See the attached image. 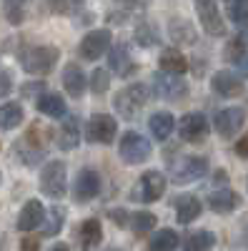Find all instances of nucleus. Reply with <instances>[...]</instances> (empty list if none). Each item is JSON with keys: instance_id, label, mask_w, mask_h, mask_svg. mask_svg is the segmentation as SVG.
Returning a JSON list of instances; mask_svg holds the SVG:
<instances>
[{"instance_id": "nucleus-1", "label": "nucleus", "mask_w": 248, "mask_h": 251, "mask_svg": "<svg viewBox=\"0 0 248 251\" xmlns=\"http://www.w3.org/2000/svg\"><path fill=\"white\" fill-rule=\"evenodd\" d=\"M58 55L60 53L55 46H25L18 53V63L30 75H45L55 68Z\"/></svg>"}, {"instance_id": "nucleus-2", "label": "nucleus", "mask_w": 248, "mask_h": 251, "mask_svg": "<svg viewBox=\"0 0 248 251\" xmlns=\"http://www.w3.org/2000/svg\"><path fill=\"white\" fill-rule=\"evenodd\" d=\"M118 156H120L123 163L138 166V163L148 161L153 156V143L146 136L135 133V131H126L118 141Z\"/></svg>"}, {"instance_id": "nucleus-3", "label": "nucleus", "mask_w": 248, "mask_h": 251, "mask_svg": "<svg viewBox=\"0 0 248 251\" xmlns=\"http://www.w3.org/2000/svg\"><path fill=\"white\" fill-rule=\"evenodd\" d=\"M68 188V166L66 161H48L40 171V191H43L48 199L58 201L66 196Z\"/></svg>"}, {"instance_id": "nucleus-4", "label": "nucleus", "mask_w": 248, "mask_h": 251, "mask_svg": "<svg viewBox=\"0 0 248 251\" xmlns=\"http://www.w3.org/2000/svg\"><path fill=\"white\" fill-rule=\"evenodd\" d=\"M165 186H168V181H165V176L160 171H156V169L143 171V176L131 188V199L140 201V203H153L165 194Z\"/></svg>"}, {"instance_id": "nucleus-5", "label": "nucleus", "mask_w": 248, "mask_h": 251, "mask_svg": "<svg viewBox=\"0 0 248 251\" xmlns=\"http://www.w3.org/2000/svg\"><path fill=\"white\" fill-rule=\"evenodd\" d=\"M153 93L158 98H165V100H180L191 93L188 83L180 73H168V71H158L153 73Z\"/></svg>"}, {"instance_id": "nucleus-6", "label": "nucleus", "mask_w": 248, "mask_h": 251, "mask_svg": "<svg viewBox=\"0 0 248 251\" xmlns=\"http://www.w3.org/2000/svg\"><path fill=\"white\" fill-rule=\"evenodd\" d=\"M118 136V121L108 113H95L88 118L86 123V138L90 143H103V146H111Z\"/></svg>"}, {"instance_id": "nucleus-7", "label": "nucleus", "mask_w": 248, "mask_h": 251, "mask_svg": "<svg viewBox=\"0 0 248 251\" xmlns=\"http://www.w3.org/2000/svg\"><path fill=\"white\" fill-rule=\"evenodd\" d=\"M208 133H211V123H208V118H205L203 113H198V111L185 113L178 121V136L185 143H203L205 138H208Z\"/></svg>"}, {"instance_id": "nucleus-8", "label": "nucleus", "mask_w": 248, "mask_h": 251, "mask_svg": "<svg viewBox=\"0 0 248 251\" xmlns=\"http://www.w3.org/2000/svg\"><path fill=\"white\" fill-rule=\"evenodd\" d=\"M243 126H246V111L241 106H228V108L218 111L216 113V121H213V128H216V133L223 141L238 136L243 131Z\"/></svg>"}, {"instance_id": "nucleus-9", "label": "nucleus", "mask_w": 248, "mask_h": 251, "mask_svg": "<svg viewBox=\"0 0 248 251\" xmlns=\"http://www.w3.org/2000/svg\"><path fill=\"white\" fill-rule=\"evenodd\" d=\"M196 15L201 20L203 30L213 35V38H223L225 35V23H223V15L218 10V3L216 0H196Z\"/></svg>"}, {"instance_id": "nucleus-10", "label": "nucleus", "mask_w": 248, "mask_h": 251, "mask_svg": "<svg viewBox=\"0 0 248 251\" xmlns=\"http://www.w3.org/2000/svg\"><path fill=\"white\" fill-rule=\"evenodd\" d=\"M111 40H113V35L106 28L90 30L88 35H83L80 46H78V53H80L83 60H98V58H103V55L111 50V46H113Z\"/></svg>"}, {"instance_id": "nucleus-11", "label": "nucleus", "mask_w": 248, "mask_h": 251, "mask_svg": "<svg viewBox=\"0 0 248 251\" xmlns=\"http://www.w3.org/2000/svg\"><path fill=\"white\" fill-rule=\"evenodd\" d=\"M205 174H208V158L191 153V156H185L176 163L173 181L176 183H193V181H201Z\"/></svg>"}, {"instance_id": "nucleus-12", "label": "nucleus", "mask_w": 248, "mask_h": 251, "mask_svg": "<svg viewBox=\"0 0 248 251\" xmlns=\"http://www.w3.org/2000/svg\"><path fill=\"white\" fill-rule=\"evenodd\" d=\"M100 194V174L95 169H80L73 181V199L78 203H88Z\"/></svg>"}, {"instance_id": "nucleus-13", "label": "nucleus", "mask_w": 248, "mask_h": 251, "mask_svg": "<svg viewBox=\"0 0 248 251\" xmlns=\"http://www.w3.org/2000/svg\"><path fill=\"white\" fill-rule=\"evenodd\" d=\"M45 214H48V208L38 199L25 201L23 208H20V214H18V221H15L18 231H35V228H40L45 221Z\"/></svg>"}, {"instance_id": "nucleus-14", "label": "nucleus", "mask_w": 248, "mask_h": 251, "mask_svg": "<svg viewBox=\"0 0 248 251\" xmlns=\"http://www.w3.org/2000/svg\"><path fill=\"white\" fill-rule=\"evenodd\" d=\"M241 203H243V199H241V194H236L233 188H216V191H211L208 194V208L213 214H233V211H238L241 208Z\"/></svg>"}, {"instance_id": "nucleus-15", "label": "nucleus", "mask_w": 248, "mask_h": 251, "mask_svg": "<svg viewBox=\"0 0 248 251\" xmlns=\"http://www.w3.org/2000/svg\"><path fill=\"white\" fill-rule=\"evenodd\" d=\"M211 88L221 98H236L243 93V78L233 71H218L211 78Z\"/></svg>"}, {"instance_id": "nucleus-16", "label": "nucleus", "mask_w": 248, "mask_h": 251, "mask_svg": "<svg viewBox=\"0 0 248 251\" xmlns=\"http://www.w3.org/2000/svg\"><path fill=\"white\" fill-rule=\"evenodd\" d=\"M80 136H83V131H80L78 116L66 113V116H63V123H60V131H58V149H60V151H73V149H78Z\"/></svg>"}, {"instance_id": "nucleus-17", "label": "nucleus", "mask_w": 248, "mask_h": 251, "mask_svg": "<svg viewBox=\"0 0 248 251\" xmlns=\"http://www.w3.org/2000/svg\"><path fill=\"white\" fill-rule=\"evenodd\" d=\"M60 78H63V88H66L68 96L83 98V93H86V88H88V75L83 73V68L78 66V63H68Z\"/></svg>"}, {"instance_id": "nucleus-18", "label": "nucleus", "mask_w": 248, "mask_h": 251, "mask_svg": "<svg viewBox=\"0 0 248 251\" xmlns=\"http://www.w3.org/2000/svg\"><path fill=\"white\" fill-rule=\"evenodd\" d=\"M35 108L38 113H43L48 118H55V121H63V116L68 113V106H66V98L60 96V93H40L38 100H35Z\"/></svg>"}, {"instance_id": "nucleus-19", "label": "nucleus", "mask_w": 248, "mask_h": 251, "mask_svg": "<svg viewBox=\"0 0 248 251\" xmlns=\"http://www.w3.org/2000/svg\"><path fill=\"white\" fill-rule=\"evenodd\" d=\"M108 68L120 73V75H131L135 73V63L131 58V48L126 43H118V46H111L108 50Z\"/></svg>"}, {"instance_id": "nucleus-20", "label": "nucleus", "mask_w": 248, "mask_h": 251, "mask_svg": "<svg viewBox=\"0 0 248 251\" xmlns=\"http://www.w3.org/2000/svg\"><path fill=\"white\" fill-rule=\"evenodd\" d=\"M168 38L173 40L176 46H193L198 40V30L193 28L191 20L185 18H173L168 23Z\"/></svg>"}, {"instance_id": "nucleus-21", "label": "nucleus", "mask_w": 248, "mask_h": 251, "mask_svg": "<svg viewBox=\"0 0 248 251\" xmlns=\"http://www.w3.org/2000/svg\"><path fill=\"white\" fill-rule=\"evenodd\" d=\"M201 199L196 194H180L176 199V221L178 224H193L201 216Z\"/></svg>"}, {"instance_id": "nucleus-22", "label": "nucleus", "mask_w": 248, "mask_h": 251, "mask_svg": "<svg viewBox=\"0 0 248 251\" xmlns=\"http://www.w3.org/2000/svg\"><path fill=\"white\" fill-rule=\"evenodd\" d=\"M158 66H160V71L185 75V71H188V58H185L183 50H178V48H163L160 55H158Z\"/></svg>"}, {"instance_id": "nucleus-23", "label": "nucleus", "mask_w": 248, "mask_h": 251, "mask_svg": "<svg viewBox=\"0 0 248 251\" xmlns=\"http://www.w3.org/2000/svg\"><path fill=\"white\" fill-rule=\"evenodd\" d=\"M75 234H78V244L83 249H95L103 241V226H100L98 219H86V221L78 226Z\"/></svg>"}, {"instance_id": "nucleus-24", "label": "nucleus", "mask_w": 248, "mask_h": 251, "mask_svg": "<svg viewBox=\"0 0 248 251\" xmlns=\"http://www.w3.org/2000/svg\"><path fill=\"white\" fill-rule=\"evenodd\" d=\"M148 128H151L153 138H158V141L163 143V141L171 138V133H173V128H176V118H173V113H168V111H156V113L151 116V121H148Z\"/></svg>"}, {"instance_id": "nucleus-25", "label": "nucleus", "mask_w": 248, "mask_h": 251, "mask_svg": "<svg viewBox=\"0 0 248 251\" xmlns=\"http://www.w3.org/2000/svg\"><path fill=\"white\" fill-rule=\"evenodd\" d=\"M23 116H25V111H23V106L20 103H3L0 106V131H13V128H18L20 123H23Z\"/></svg>"}, {"instance_id": "nucleus-26", "label": "nucleus", "mask_w": 248, "mask_h": 251, "mask_svg": "<svg viewBox=\"0 0 248 251\" xmlns=\"http://www.w3.org/2000/svg\"><path fill=\"white\" fill-rule=\"evenodd\" d=\"M133 38H135V43L140 48H153V46L160 43V30H158L156 23H151V20H140V23L135 25Z\"/></svg>"}, {"instance_id": "nucleus-27", "label": "nucleus", "mask_w": 248, "mask_h": 251, "mask_svg": "<svg viewBox=\"0 0 248 251\" xmlns=\"http://www.w3.org/2000/svg\"><path fill=\"white\" fill-rule=\"evenodd\" d=\"M148 246L153 251H173L180 246V236L176 234V228H158V231L148 239Z\"/></svg>"}, {"instance_id": "nucleus-28", "label": "nucleus", "mask_w": 248, "mask_h": 251, "mask_svg": "<svg viewBox=\"0 0 248 251\" xmlns=\"http://www.w3.org/2000/svg\"><path fill=\"white\" fill-rule=\"evenodd\" d=\"M66 224V208L60 206H53L50 211L45 214V221H43V228H40V236L48 239V236H58L60 228Z\"/></svg>"}, {"instance_id": "nucleus-29", "label": "nucleus", "mask_w": 248, "mask_h": 251, "mask_svg": "<svg viewBox=\"0 0 248 251\" xmlns=\"http://www.w3.org/2000/svg\"><path fill=\"white\" fill-rule=\"evenodd\" d=\"M128 228L135 236H143V234L153 231V228H156V214H151V211H135V214H131Z\"/></svg>"}, {"instance_id": "nucleus-30", "label": "nucleus", "mask_w": 248, "mask_h": 251, "mask_svg": "<svg viewBox=\"0 0 248 251\" xmlns=\"http://www.w3.org/2000/svg\"><path fill=\"white\" fill-rule=\"evenodd\" d=\"M25 5L28 0H3V15L10 25H20L25 20Z\"/></svg>"}, {"instance_id": "nucleus-31", "label": "nucleus", "mask_w": 248, "mask_h": 251, "mask_svg": "<svg viewBox=\"0 0 248 251\" xmlns=\"http://www.w3.org/2000/svg\"><path fill=\"white\" fill-rule=\"evenodd\" d=\"M183 246H185V249H191V251L213 249V246H216V234H213V231H196V234H191L188 239H185Z\"/></svg>"}, {"instance_id": "nucleus-32", "label": "nucleus", "mask_w": 248, "mask_h": 251, "mask_svg": "<svg viewBox=\"0 0 248 251\" xmlns=\"http://www.w3.org/2000/svg\"><path fill=\"white\" fill-rule=\"evenodd\" d=\"M113 106H115V111H118L123 118H135V113L140 111V108L135 106V103L131 100V96H128L126 91H118V93H115Z\"/></svg>"}, {"instance_id": "nucleus-33", "label": "nucleus", "mask_w": 248, "mask_h": 251, "mask_svg": "<svg viewBox=\"0 0 248 251\" xmlns=\"http://www.w3.org/2000/svg\"><path fill=\"white\" fill-rule=\"evenodd\" d=\"M86 5V0H50V10L55 15H75Z\"/></svg>"}, {"instance_id": "nucleus-34", "label": "nucleus", "mask_w": 248, "mask_h": 251, "mask_svg": "<svg viewBox=\"0 0 248 251\" xmlns=\"http://www.w3.org/2000/svg\"><path fill=\"white\" fill-rule=\"evenodd\" d=\"M111 88V71H106V68H95L93 73H90V91L93 93H106Z\"/></svg>"}, {"instance_id": "nucleus-35", "label": "nucleus", "mask_w": 248, "mask_h": 251, "mask_svg": "<svg viewBox=\"0 0 248 251\" xmlns=\"http://www.w3.org/2000/svg\"><path fill=\"white\" fill-rule=\"evenodd\" d=\"M225 15H228L236 25L238 23H246V20H248V0H228Z\"/></svg>"}, {"instance_id": "nucleus-36", "label": "nucleus", "mask_w": 248, "mask_h": 251, "mask_svg": "<svg viewBox=\"0 0 248 251\" xmlns=\"http://www.w3.org/2000/svg\"><path fill=\"white\" fill-rule=\"evenodd\" d=\"M45 93V80H28L20 86V96L23 98H33V96H40Z\"/></svg>"}, {"instance_id": "nucleus-37", "label": "nucleus", "mask_w": 248, "mask_h": 251, "mask_svg": "<svg viewBox=\"0 0 248 251\" xmlns=\"http://www.w3.org/2000/svg\"><path fill=\"white\" fill-rule=\"evenodd\" d=\"M108 216L115 226H128V221H131V214L126 211V208H111Z\"/></svg>"}, {"instance_id": "nucleus-38", "label": "nucleus", "mask_w": 248, "mask_h": 251, "mask_svg": "<svg viewBox=\"0 0 248 251\" xmlns=\"http://www.w3.org/2000/svg\"><path fill=\"white\" fill-rule=\"evenodd\" d=\"M13 91V73L10 71H0V98L10 96Z\"/></svg>"}, {"instance_id": "nucleus-39", "label": "nucleus", "mask_w": 248, "mask_h": 251, "mask_svg": "<svg viewBox=\"0 0 248 251\" xmlns=\"http://www.w3.org/2000/svg\"><path fill=\"white\" fill-rule=\"evenodd\" d=\"M115 3L126 10H146L151 5V0H115Z\"/></svg>"}, {"instance_id": "nucleus-40", "label": "nucleus", "mask_w": 248, "mask_h": 251, "mask_svg": "<svg viewBox=\"0 0 248 251\" xmlns=\"http://www.w3.org/2000/svg\"><path fill=\"white\" fill-rule=\"evenodd\" d=\"M233 66H236V73L238 75H243V78H248V50L233 63Z\"/></svg>"}, {"instance_id": "nucleus-41", "label": "nucleus", "mask_w": 248, "mask_h": 251, "mask_svg": "<svg viewBox=\"0 0 248 251\" xmlns=\"http://www.w3.org/2000/svg\"><path fill=\"white\" fill-rule=\"evenodd\" d=\"M236 153H238V158H248V138L236 143Z\"/></svg>"}, {"instance_id": "nucleus-42", "label": "nucleus", "mask_w": 248, "mask_h": 251, "mask_svg": "<svg viewBox=\"0 0 248 251\" xmlns=\"http://www.w3.org/2000/svg\"><path fill=\"white\" fill-rule=\"evenodd\" d=\"M236 38L243 40V43L248 46V20H246V23H238V33H236Z\"/></svg>"}, {"instance_id": "nucleus-43", "label": "nucleus", "mask_w": 248, "mask_h": 251, "mask_svg": "<svg viewBox=\"0 0 248 251\" xmlns=\"http://www.w3.org/2000/svg\"><path fill=\"white\" fill-rule=\"evenodd\" d=\"M213 183H216V186H225V183H228V174H225L223 169H218L216 176H213Z\"/></svg>"}, {"instance_id": "nucleus-44", "label": "nucleus", "mask_w": 248, "mask_h": 251, "mask_svg": "<svg viewBox=\"0 0 248 251\" xmlns=\"http://www.w3.org/2000/svg\"><path fill=\"white\" fill-rule=\"evenodd\" d=\"M40 246V239L38 236H33V239H23L20 241V249H38Z\"/></svg>"}, {"instance_id": "nucleus-45", "label": "nucleus", "mask_w": 248, "mask_h": 251, "mask_svg": "<svg viewBox=\"0 0 248 251\" xmlns=\"http://www.w3.org/2000/svg\"><path fill=\"white\" fill-rule=\"evenodd\" d=\"M70 246L68 244H53V251H68Z\"/></svg>"}, {"instance_id": "nucleus-46", "label": "nucleus", "mask_w": 248, "mask_h": 251, "mask_svg": "<svg viewBox=\"0 0 248 251\" xmlns=\"http://www.w3.org/2000/svg\"><path fill=\"white\" fill-rule=\"evenodd\" d=\"M0 181H3V176H0Z\"/></svg>"}, {"instance_id": "nucleus-47", "label": "nucleus", "mask_w": 248, "mask_h": 251, "mask_svg": "<svg viewBox=\"0 0 248 251\" xmlns=\"http://www.w3.org/2000/svg\"><path fill=\"white\" fill-rule=\"evenodd\" d=\"M246 186H248V181H246Z\"/></svg>"}]
</instances>
